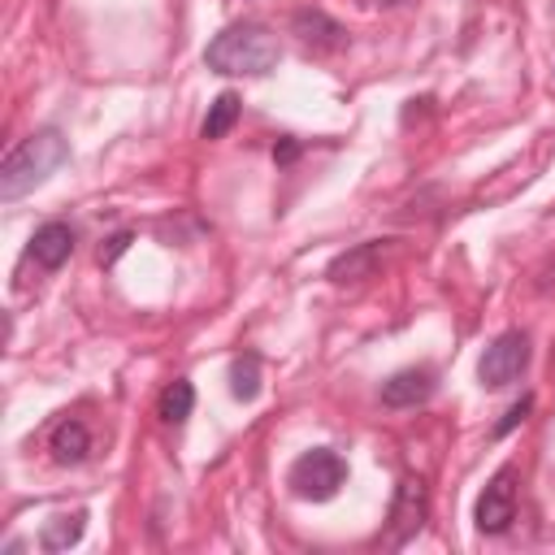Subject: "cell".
I'll return each mask as SVG.
<instances>
[{
    "label": "cell",
    "mask_w": 555,
    "mask_h": 555,
    "mask_svg": "<svg viewBox=\"0 0 555 555\" xmlns=\"http://www.w3.org/2000/svg\"><path fill=\"white\" fill-rule=\"evenodd\" d=\"M278 35L260 22H234L204 48V65L225 78H260L278 65Z\"/></svg>",
    "instance_id": "1"
},
{
    "label": "cell",
    "mask_w": 555,
    "mask_h": 555,
    "mask_svg": "<svg viewBox=\"0 0 555 555\" xmlns=\"http://www.w3.org/2000/svg\"><path fill=\"white\" fill-rule=\"evenodd\" d=\"M65 160H69V143L61 139V130H39V134L22 139L0 160V199H22L26 191L43 186Z\"/></svg>",
    "instance_id": "2"
},
{
    "label": "cell",
    "mask_w": 555,
    "mask_h": 555,
    "mask_svg": "<svg viewBox=\"0 0 555 555\" xmlns=\"http://www.w3.org/2000/svg\"><path fill=\"white\" fill-rule=\"evenodd\" d=\"M343 481H347V460H343L338 451H330V447L304 451V455L291 464V473H286L291 494H295V499H308V503L334 499V494L343 490Z\"/></svg>",
    "instance_id": "3"
},
{
    "label": "cell",
    "mask_w": 555,
    "mask_h": 555,
    "mask_svg": "<svg viewBox=\"0 0 555 555\" xmlns=\"http://www.w3.org/2000/svg\"><path fill=\"white\" fill-rule=\"evenodd\" d=\"M525 369H529V334H525V330L499 334V338L486 347V356L477 360V377H481V386H490V390L520 382Z\"/></svg>",
    "instance_id": "4"
},
{
    "label": "cell",
    "mask_w": 555,
    "mask_h": 555,
    "mask_svg": "<svg viewBox=\"0 0 555 555\" xmlns=\"http://www.w3.org/2000/svg\"><path fill=\"white\" fill-rule=\"evenodd\" d=\"M425 516H429V490H425V481L421 477H403L395 486V499H390V538L386 542L390 546H403L408 538L421 533Z\"/></svg>",
    "instance_id": "5"
},
{
    "label": "cell",
    "mask_w": 555,
    "mask_h": 555,
    "mask_svg": "<svg viewBox=\"0 0 555 555\" xmlns=\"http://www.w3.org/2000/svg\"><path fill=\"white\" fill-rule=\"evenodd\" d=\"M473 516H477V529H481V533H503V529L516 520V468H512V464H503V468L490 477V486L481 490Z\"/></svg>",
    "instance_id": "6"
},
{
    "label": "cell",
    "mask_w": 555,
    "mask_h": 555,
    "mask_svg": "<svg viewBox=\"0 0 555 555\" xmlns=\"http://www.w3.org/2000/svg\"><path fill=\"white\" fill-rule=\"evenodd\" d=\"M386 256H390V238H364V243H356V247L338 251V256L330 260L325 278H330L334 286H356V282L373 278V273L382 269V260H386Z\"/></svg>",
    "instance_id": "7"
},
{
    "label": "cell",
    "mask_w": 555,
    "mask_h": 555,
    "mask_svg": "<svg viewBox=\"0 0 555 555\" xmlns=\"http://www.w3.org/2000/svg\"><path fill=\"white\" fill-rule=\"evenodd\" d=\"M434 390H438L434 369L412 364V369H399V373H390V377L382 382V403H386V408H421V403L434 399Z\"/></svg>",
    "instance_id": "8"
},
{
    "label": "cell",
    "mask_w": 555,
    "mask_h": 555,
    "mask_svg": "<svg viewBox=\"0 0 555 555\" xmlns=\"http://www.w3.org/2000/svg\"><path fill=\"white\" fill-rule=\"evenodd\" d=\"M291 30L299 35V43H308L317 52H330V48H343L347 43V30L330 13H321V9H299L291 17Z\"/></svg>",
    "instance_id": "9"
},
{
    "label": "cell",
    "mask_w": 555,
    "mask_h": 555,
    "mask_svg": "<svg viewBox=\"0 0 555 555\" xmlns=\"http://www.w3.org/2000/svg\"><path fill=\"white\" fill-rule=\"evenodd\" d=\"M69 256H74V230H69L65 221H43V225L30 234V260H35V264L61 269Z\"/></svg>",
    "instance_id": "10"
},
{
    "label": "cell",
    "mask_w": 555,
    "mask_h": 555,
    "mask_svg": "<svg viewBox=\"0 0 555 555\" xmlns=\"http://www.w3.org/2000/svg\"><path fill=\"white\" fill-rule=\"evenodd\" d=\"M48 451H52L56 464H82L87 451H91L87 425H82V421H61V425L52 429V438H48Z\"/></svg>",
    "instance_id": "11"
},
{
    "label": "cell",
    "mask_w": 555,
    "mask_h": 555,
    "mask_svg": "<svg viewBox=\"0 0 555 555\" xmlns=\"http://www.w3.org/2000/svg\"><path fill=\"white\" fill-rule=\"evenodd\" d=\"M87 529V512H56L52 520H43L39 529V546L43 551H69Z\"/></svg>",
    "instance_id": "12"
},
{
    "label": "cell",
    "mask_w": 555,
    "mask_h": 555,
    "mask_svg": "<svg viewBox=\"0 0 555 555\" xmlns=\"http://www.w3.org/2000/svg\"><path fill=\"white\" fill-rule=\"evenodd\" d=\"M191 408H195V386H191L186 377H178V382H169V386L160 390L156 416H160L165 425H182V421L191 416Z\"/></svg>",
    "instance_id": "13"
},
{
    "label": "cell",
    "mask_w": 555,
    "mask_h": 555,
    "mask_svg": "<svg viewBox=\"0 0 555 555\" xmlns=\"http://www.w3.org/2000/svg\"><path fill=\"white\" fill-rule=\"evenodd\" d=\"M238 95L234 91H221L212 104H208V117H204V126H199V134L204 139H225L230 130H234V121H238Z\"/></svg>",
    "instance_id": "14"
},
{
    "label": "cell",
    "mask_w": 555,
    "mask_h": 555,
    "mask_svg": "<svg viewBox=\"0 0 555 555\" xmlns=\"http://www.w3.org/2000/svg\"><path fill=\"white\" fill-rule=\"evenodd\" d=\"M230 395L234 399H243V403H251L256 395H260V356H234V364H230Z\"/></svg>",
    "instance_id": "15"
},
{
    "label": "cell",
    "mask_w": 555,
    "mask_h": 555,
    "mask_svg": "<svg viewBox=\"0 0 555 555\" xmlns=\"http://www.w3.org/2000/svg\"><path fill=\"white\" fill-rule=\"evenodd\" d=\"M529 408H533V399H529V395H520V399H516V403H512V408L503 412V421L494 425V438H503V434H512V429H516V425H520V421L529 416Z\"/></svg>",
    "instance_id": "16"
},
{
    "label": "cell",
    "mask_w": 555,
    "mask_h": 555,
    "mask_svg": "<svg viewBox=\"0 0 555 555\" xmlns=\"http://www.w3.org/2000/svg\"><path fill=\"white\" fill-rule=\"evenodd\" d=\"M130 243H134V234H130V230H117L113 238H104V247H100V264H104V269H108V264H117V256H121Z\"/></svg>",
    "instance_id": "17"
},
{
    "label": "cell",
    "mask_w": 555,
    "mask_h": 555,
    "mask_svg": "<svg viewBox=\"0 0 555 555\" xmlns=\"http://www.w3.org/2000/svg\"><path fill=\"white\" fill-rule=\"evenodd\" d=\"M295 156H299V143H295V139H278V143H273V160H278V165H291Z\"/></svg>",
    "instance_id": "18"
}]
</instances>
